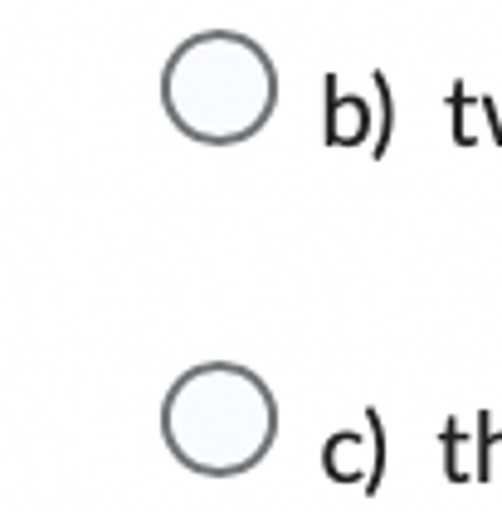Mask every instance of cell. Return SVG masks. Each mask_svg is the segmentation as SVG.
<instances>
[{
  "mask_svg": "<svg viewBox=\"0 0 502 512\" xmlns=\"http://www.w3.org/2000/svg\"><path fill=\"white\" fill-rule=\"evenodd\" d=\"M161 444L195 478H244L278 444V395L244 361H195L161 395Z\"/></svg>",
  "mask_w": 502,
  "mask_h": 512,
  "instance_id": "obj_1",
  "label": "cell"
},
{
  "mask_svg": "<svg viewBox=\"0 0 502 512\" xmlns=\"http://www.w3.org/2000/svg\"><path fill=\"white\" fill-rule=\"evenodd\" d=\"M439 449H444V478L449 483H478V425L444 420L439 425Z\"/></svg>",
  "mask_w": 502,
  "mask_h": 512,
  "instance_id": "obj_6",
  "label": "cell"
},
{
  "mask_svg": "<svg viewBox=\"0 0 502 512\" xmlns=\"http://www.w3.org/2000/svg\"><path fill=\"white\" fill-rule=\"evenodd\" d=\"M371 88H376V142H371V157H386L390 147V132H395V93H390L386 74H371Z\"/></svg>",
  "mask_w": 502,
  "mask_h": 512,
  "instance_id": "obj_8",
  "label": "cell"
},
{
  "mask_svg": "<svg viewBox=\"0 0 502 512\" xmlns=\"http://www.w3.org/2000/svg\"><path fill=\"white\" fill-rule=\"evenodd\" d=\"M161 108L171 127L200 147H239L259 137L278 108L273 59L249 35L205 30L166 59Z\"/></svg>",
  "mask_w": 502,
  "mask_h": 512,
  "instance_id": "obj_2",
  "label": "cell"
},
{
  "mask_svg": "<svg viewBox=\"0 0 502 512\" xmlns=\"http://www.w3.org/2000/svg\"><path fill=\"white\" fill-rule=\"evenodd\" d=\"M478 483H502V425L493 410H478Z\"/></svg>",
  "mask_w": 502,
  "mask_h": 512,
  "instance_id": "obj_7",
  "label": "cell"
},
{
  "mask_svg": "<svg viewBox=\"0 0 502 512\" xmlns=\"http://www.w3.org/2000/svg\"><path fill=\"white\" fill-rule=\"evenodd\" d=\"M361 425L366 430H337L322 444V473L332 483H356L366 498H376L386 483V420L376 405H366Z\"/></svg>",
  "mask_w": 502,
  "mask_h": 512,
  "instance_id": "obj_3",
  "label": "cell"
},
{
  "mask_svg": "<svg viewBox=\"0 0 502 512\" xmlns=\"http://www.w3.org/2000/svg\"><path fill=\"white\" fill-rule=\"evenodd\" d=\"M371 118H381V113H371V98L342 93V83L327 74V127H322V142L327 147H366V142H376Z\"/></svg>",
  "mask_w": 502,
  "mask_h": 512,
  "instance_id": "obj_4",
  "label": "cell"
},
{
  "mask_svg": "<svg viewBox=\"0 0 502 512\" xmlns=\"http://www.w3.org/2000/svg\"><path fill=\"white\" fill-rule=\"evenodd\" d=\"M449 118H454V142L459 147H478L483 137L493 147H502V118H498V108H493V98H478V93H468L464 83H454Z\"/></svg>",
  "mask_w": 502,
  "mask_h": 512,
  "instance_id": "obj_5",
  "label": "cell"
}]
</instances>
